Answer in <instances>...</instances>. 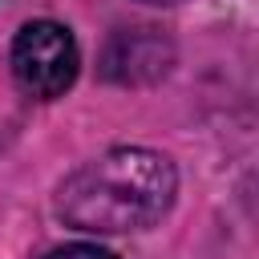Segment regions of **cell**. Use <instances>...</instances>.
Listing matches in <instances>:
<instances>
[{
  "instance_id": "277c9868",
  "label": "cell",
  "mask_w": 259,
  "mask_h": 259,
  "mask_svg": "<svg viewBox=\"0 0 259 259\" xmlns=\"http://www.w3.org/2000/svg\"><path fill=\"white\" fill-rule=\"evenodd\" d=\"M146 4H178V0H146Z\"/></svg>"
},
{
  "instance_id": "6da1fadb",
  "label": "cell",
  "mask_w": 259,
  "mask_h": 259,
  "mask_svg": "<svg viewBox=\"0 0 259 259\" xmlns=\"http://www.w3.org/2000/svg\"><path fill=\"white\" fill-rule=\"evenodd\" d=\"M178 194L174 162L146 146H117L77 166L57 190V214L73 231L125 235L154 227Z\"/></svg>"
},
{
  "instance_id": "3957f363",
  "label": "cell",
  "mask_w": 259,
  "mask_h": 259,
  "mask_svg": "<svg viewBox=\"0 0 259 259\" xmlns=\"http://www.w3.org/2000/svg\"><path fill=\"white\" fill-rule=\"evenodd\" d=\"M45 259H117V255L105 251V247H97V243H69V247L49 251Z\"/></svg>"
},
{
  "instance_id": "7a4b0ae2",
  "label": "cell",
  "mask_w": 259,
  "mask_h": 259,
  "mask_svg": "<svg viewBox=\"0 0 259 259\" xmlns=\"http://www.w3.org/2000/svg\"><path fill=\"white\" fill-rule=\"evenodd\" d=\"M77 69H81V53H77V40L65 24L32 20L16 32V40H12V77L28 97H36V101L61 97L77 81Z\"/></svg>"
}]
</instances>
